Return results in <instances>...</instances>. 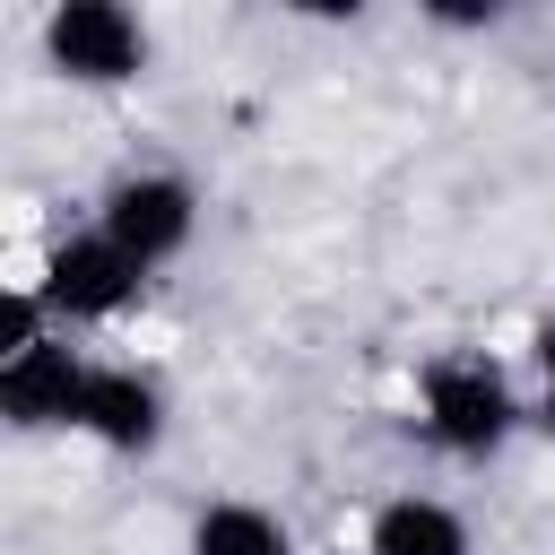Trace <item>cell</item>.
I'll list each match as a JSON object with an SVG mask.
<instances>
[{
	"instance_id": "obj_8",
	"label": "cell",
	"mask_w": 555,
	"mask_h": 555,
	"mask_svg": "<svg viewBox=\"0 0 555 555\" xmlns=\"http://www.w3.org/2000/svg\"><path fill=\"white\" fill-rule=\"evenodd\" d=\"M182 555H295V546H286V520H278L269 503L225 494V503H208V512L191 520V546H182Z\"/></svg>"
},
{
	"instance_id": "obj_1",
	"label": "cell",
	"mask_w": 555,
	"mask_h": 555,
	"mask_svg": "<svg viewBox=\"0 0 555 555\" xmlns=\"http://www.w3.org/2000/svg\"><path fill=\"white\" fill-rule=\"evenodd\" d=\"M416 416H425L434 451H451V460H494L520 434V399H512L503 364H486V356H434L416 382Z\"/></svg>"
},
{
	"instance_id": "obj_3",
	"label": "cell",
	"mask_w": 555,
	"mask_h": 555,
	"mask_svg": "<svg viewBox=\"0 0 555 555\" xmlns=\"http://www.w3.org/2000/svg\"><path fill=\"white\" fill-rule=\"evenodd\" d=\"M95 225L139 260V269H165V260H182L191 251V234H199V191L182 182V173H121L104 199H95Z\"/></svg>"
},
{
	"instance_id": "obj_2",
	"label": "cell",
	"mask_w": 555,
	"mask_h": 555,
	"mask_svg": "<svg viewBox=\"0 0 555 555\" xmlns=\"http://www.w3.org/2000/svg\"><path fill=\"white\" fill-rule=\"evenodd\" d=\"M43 61L78 87H130L147 69V26L121 0H61L43 17Z\"/></svg>"
},
{
	"instance_id": "obj_6",
	"label": "cell",
	"mask_w": 555,
	"mask_h": 555,
	"mask_svg": "<svg viewBox=\"0 0 555 555\" xmlns=\"http://www.w3.org/2000/svg\"><path fill=\"white\" fill-rule=\"evenodd\" d=\"M69 434H95L104 451H156V434H165L156 373H139V364H87V390H78V425Z\"/></svg>"
},
{
	"instance_id": "obj_7",
	"label": "cell",
	"mask_w": 555,
	"mask_h": 555,
	"mask_svg": "<svg viewBox=\"0 0 555 555\" xmlns=\"http://www.w3.org/2000/svg\"><path fill=\"white\" fill-rule=\"evenodd\" d=\"M364 555H477V546H468V520L442 494H390L364 520Z\"/></svg>"
},
{
	"instance_id": "obj_5",
	"label": "cell",
	"mask_w": 555,
	"mask_h": 555,
	"mask_svg": "<svg viewBox=\"0 0 555 555\" xmlns=\"http://www.w3.org/2000/svg\"><path fill=\"white\" fill-rule=\"evenodd\" d=\"M78 390H87V356L69 338H26L0 356V408L9 425L43 434V425H78Z\"/></svg>"
},
{
	"instance_id": "obj_9",
	"label": "cell",
	"mask_w": 555,
	"mask_h": 555,
	"mask_svg": "<svg viewBox=\"0 0 555 555\" xmlns=\"http://www.w3.org/2000/svg\"><path fill=\"white\" fill-rule=\"evenodd\" d=\"M529 356H538V425H555V321H538Z\"/></svg>"
},
{
	"instance_id": "obj_4",
	"label": "cell",
	"mask_w": 555,
	"mask_h": 555,
	"mask_svg": "<svg viewBox=\"0 0 555 555\" xmlns=\"http://www.w3.org/2000/svg\"><path fill=\"white\" fill-rule=\"evenodd\" d=\"M139 286H147V269L104 234V225H87V234H69L52 260H43V312H61V321H113V312H130L139 304Z\"/></svg>"
}]
</instances>
